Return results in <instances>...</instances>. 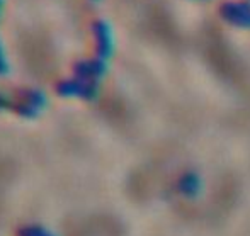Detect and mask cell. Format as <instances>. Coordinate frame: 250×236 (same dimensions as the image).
<instances>
[{"mask_svg":"<svg viewBox=\"0 0 250 236\" xmlns=\"http://www.w3.org/2000/svg\"><path fill=\"white\" fill-rule=\"evenodd\" d=\"M0 9H2V0H0Z\"/></svg>","mask_w":250,"mask_h":236,"instance_id":"1","label":"cell"}]
</instances>
